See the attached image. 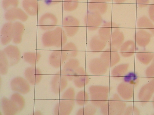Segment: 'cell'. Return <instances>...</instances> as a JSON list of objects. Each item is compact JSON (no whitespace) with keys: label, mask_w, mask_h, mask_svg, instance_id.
I'll list each match as a JSON object with an SVG mask.
<instances>
[{"label":"cell","mask_w":154,"mask_h":115,"mask_svg":"<svg viewBox=\"0 0 154 115\" xmlns=\"http://www.w3.org/2000/svg\"><path fill=\"white\" fill-rule=\"evenodd\" d=\"M58 22V20L56 15L51 12H47L40 18L38 25L41 29L46 31L55 28Z\"/></svg>","instance_id":"obj_7"},{"label":"cell","mask_w":154,"mask_h":115,"mask_svg":"<svg viewBox=\"0 0 154 115\" xmlns=\"http://www.w3.org/2000/svg\"><path fill=\"white\" fill-rule=\"evenodd\" d=\"M75 90L72 87H69L63 93L62 96V100L75 104Z\"/></svg>","instance_id":"obj_41"},{"label":"cell","mask_w":154,"mask_h":115,"mask_svg":"<svg viewBox=\"0 0 154 115\" xmlns=\"http://www.w3.org/2000/svg\"><path fill=\"white\" fill-rule=\"evenodd\" d=\"M152 1H154V0H152Z\"/></svg>","instance_id":"obj_53"},{"label":"cell","mask_w":154,"mask_h":115,"mask_svg":"<svg viewBox=\"0 0 154 115\" xmlns=\"http://www.w3.org/2000/svg\"><path fill=\"white\" fill-rule=\"evenodd\" d=\"M10 99L16 107L18 112L23 110L25 105V100L21 94L15 93L12 94Z\"/></svg>","instance_id":"obj_35"},{"label":"cell","mask_w":154,"mask_h":115,"mask_svg":"<svg viewBox=\"0 0 154 115\" xmlns=\"http://www.w3.org/2000/svg\"><path fill=\"white\" fill-rule=\"evenodd\" d=\"M22 6L29 16H38L40 11V5L38 0H23Z\"/></svg>","instance_id":"obj_22"},{"label":"cell","mask_w":154,"mask_h":115,"mask_svg":"<svg viewBox=\"0 0 154 115\" xmlns=\"http://www.w3.org/2000/svg\"><path fill=\"white\" fill-rule=\"evenodd\" d=\"M75 104L62 100L56 105L54 114L56 115H68L72 112Z\"/></svg>","instance_id":"obj_24"},{"label":"cell","mask_w":154,"mask_h":115,"mask_svg":"<svg viewBox=\"0 0 154 115\" xmlns=\"http://www.w3.org/2000/svg\"><path fill=\"white\" fill-rule=\"evenodd\" d=\"M89 100V94L84 90L79 91L75 95V102L79 106H84L87 105Z\"/></svg>","instance_id":"obj_38"},{"label":"cell","mask_w":154,"mask_h":115,"mask_svg":"<svg viewBox=\"0 0 154 115\" xmlns=\"http://www.w3.org/2000/svg\"><path fill=\"white\" fill-rule=\"evenodd\" d=\"M152 106H153V107L154 108V96L152 99Z\"/></svg>","instance_id":"obj_50"},{"label":"cell","mask_w":154,"mask_h":115,"mask_svg":"<svg viewBox=\"0 0 154 115\" xmlns=\"http://www.w3.org/2000/svg\"><path fill=\"white\" fill-rule=\"evenodd\" d=\"M88 67L91 73L97 76L105 75L109 68L108 65L101 58L92 59L89 63Z\"/></svg>","instance_id":"obj_10"},{"label":"cell","mask_w":154,"mask_h":115,"mask_svg":"<svg viewBox=\"0 0 154 115\" xmlns=\"http://www.w3.org/2000/svg\"><path fill=\"white\" fill-rule=\"evenodd\" d=\"M96 107L93 105L87 104L80 108L76 113L78 115H91L95 114L97 111Z\"/></svg>","instance_id":"obj_40"},{"label":"cell","mask_w":154,"mask_h":115,"mask_svg":"<svg viewBox=\"0 0 154 115\" xmlns=\"http://www.w3.org/2000/svg\"><path fill=\"white\" fill-rule=\"evenodd\" d=\"M139 7L144 8L149 5L150 0H136Z\"/></svg>","instance_id":"obj_46"},{"label":"cell","mask_w":154,"mask_h":115,"mask_svg":"<svg viewBox=\"0 0 154 115\" xmlns=\"http://www.w3.org/2000/svg\"><path fill=\"white\" fill-rule=\"evenodd\" d=\"M152 34L149 31L143 29H140L135 34L134 42L140 47H146L150 42L152 37Z\"/></svg>","instance_id":"obj_18"},{"label":"cell","mask_w":154,"mask_h":115,"mask_svg":"<svg viewBox=\"0 0 154 115\" xmlns=\"http://www.w3.org/2000/svg\"><path fill=\"white\" fill-rule=\"evenodd\" d=\"M68 59L66 53L62 50H55L52 52L49 56V63L54 68H59Z\"/></svg>","instance_id":"obj_17"},{"label":"cell","mask_w":154,"mask_h":115,"mask_svg":"<svg viewBox=\"0 0 154 115\" xmlns=\"http://www.w3.org/2000/svg\"><path fill=\"white\" fill-rule=\"evenodd\" d=\"M67 40V35L65 31L60 26L46 31L42 35V44L46 47H63L66 43Z\"/></svg>","instance_id":"obj_1"},{"label":"cell","mask_w":154,"mask_h":115,"mask_svg":"<svg viewBox=\"0 0 154 115\" xmlns=\"http://www.w3.org/2000/svg\"><path fill=\"white\" fill-rule=\"evenodd\" d=\"M154 53L146 50H141L137 52V60L144 65H148L153 60Z\"/></svg>","instance_id":"obj_32"},{"label":"cell","mask_w":154,"mask_h":115,"mask_svg":"<svg viewBox=\"0 0 154 115\" xmlns=\"http://www.w3.org/2000/svg\"><path fill=\"white\" fill-rule=\"evenodd\" d=\"M79 0H63V9L66 12L75 10L79 6Z\"/></svg>","instance_id":"obj_39"},{"label":"cell","mask_w":154,"mask_h":115,"mask_svg":"<svg viewBox=\"0 0 154 115\" xmlns=\"http://www.w3.org/2000/svg\"><path fill=\"white\" fill-rule=\"evenodd\" d=\"M9 60L10 66H12L19 62L21 58V53L17 46L9 45L3 50Z\"/></svg>","instance_id":"obj_14"},{"label":"cell","mask_w":154,"mask_h":115,"mask_svg":"<svg viewBox=\"0 0 154 115\" xmlns=\"http://www.w3.org/2000/svg\"><path fill=\"white\" fill-rule=\"evenodd\" d=\"M107 2L106 0H91L88 8L89 11H95L104 14L108 9Z\"/></svg>","instance_id":"obj_27"},{"label":"cell","mask_w":154,"mask_h":115,"mask_svg":"<svg viewBox=\"0 0 154 115\" xmlns=\"http://www.w3.org/2000/svg\"><path fill=\"white\" fill-rule=\"evenodd\" d=\"M63 25L67 36L72 37L79 31L80 21L74 16H68L63 19Z\"/></svg>","instance_id":"obj_6"},{"label":"cell","mask_w":154,"mask_h":115,"mask_svg":"<svg viewBox=\"0 0 154 115\" xmlns=\"http://www.w3.org/2000/svg\"><path fill=\"white\" fill-rule=\"evenodd\" d=\"M19 0H2V5L3 9L8 10L12 8L18 7Z\"/></svg>","instance_id":"obj_42"},{"label":"cell","mask_w":154,"mask_h":115,"mask_svg":"<svg viewBox=\"0 0 154 115\" xmlns=\"http://www.w3.org/2000/svg\"><path fill=\"white\" fill-rule=\"evenodd\" d=\"M124 114L127 115H137L140 114V111L137 107L130 106L126 108Z\"/></svg>","instance_id":"obj_43"},{"label":"cell","mask_w":154,"mask_h":115,"mask_svg":"<svg viewBox=\"0 0 154 115\" xmlns=\"http://www.w3.org/2000/svg\"><path fill=\"white\" fill-rule=\"evenodd\" d=\"M25 31L24 24L20 22H15L13 23V42L16 44L21 43Z\"/></svg>","instance_id":"obj_28"},{"label":"cell","mask_w":154,"mask_h":115,"mask_svg":"<svg viewBox=\"0 0 154 115\" xmlns=\"http://www.w3.org/2000/svg\"><path fill=\"white\" fill-rule=\"evenodd\" d=\"M25 78L32 85L38 84L42 79V74L41 70L35 66L28 67L24 72Z\"/></svg>","instance_id":"obj_12"},{"label":"cell","mask_w":154,"mask_h":115,"mask_svg":"<svg viewBox=\"0 0 154 115\" xmlns=\"http://www.w3.org/2000/svg\"><path fill=\"white\" fill-rule=\"evenodd\" d=\"M5 18L6 21L9 22L16 20L25 22L28 20L29 15L21 8L14 7L6 11L5 14Z\"/></svg>","instance_id":"obj_11"},{"label":"cell","mask_w":154,"mask_h":115,"mask_svg":"<svg viewBox=\"0 0 154 115\" xmlns=\"http://www.w3.org/2000/svg\"><path fill=\"white\" fill-rule=\"evenodd\" d=\"M148 15L149 18L154 22V2L149 5L148 9Z\"/></svg>","instance_id":"obj_45"},{"label":"cell","mask_w":154,"mask_h":115,"mask_svg":"<svg viewBox=\"0 0 154 115\" xmlns=\"http://www.w3.org/2000/svg\"><path fill=\"white\" fill-rule=\"evenodd\" d=\"M62 0H44L45 3L48 6H52L60 3Z\"/></svg>","instance_id":"obj_47"},{"label":"cell","mask_w":154,"mask_h":115,"mask_svg":"<svg viewBox=\"0 0 154 115\" xmlns=\"http://www.w3.org/2000/svg\"><path fill=\"white\" fill-rule=\"evenodd\" d=\"M73 81L76 87L82 88L88 84L90 79L85 68L79 66L75 72Z\"/></svg>","instance_id":"obj_16"},{"label":"cell","mask_w":154,"mask_h":115,"mask_svg":"<svg viewBox=\"0 0 154 115\" xmlns=\"http://www.w3.org/2000/svg\"><path fill=\"white\" fill-rule=\"evenodd\" d=\"M137 44L134 41L128 40L124 42L119 49V53L122 57L128 58L134 55L137 51Z\"/></svg>","instance_id":"obj_23"},{"label":"cell","mask_w":154,"mask_h":115,"mask_svg":"<svg viewBox=\"0 0 154 115\" xmlns=\"http://www.w3.org/2000/svg\"><path fill=\"white\" fill-rule=\"evenodd\" d=\"M118 94H114L100 108L101 113L106 115L124 114L126 104Z\"/></svg>","instance_id":"obj_2"},{"label":"cell","mask_w":154,"mask_h":115,"mask_svg":"<svg viewBox=\"0 0 154 115\" xmlns=\"http://www.w3.org/2000/svg\"><path fill=\"white\" fill-rule=\"evenodd\" d=\"M129 66L130 65L128 63L117 65L112 69L111 75L114 79L116 80L123 79L124 77L127 73Z\"/></svg>","instance_id":"obj_30"},{"label":"cell","mask_w":154,"mask_h":115,"mask_svg":"<svg viewBox=\"0 0 154 115\" xmlns=\"http://www.w3.org/2000/svg\"><path fill=\"white\" fill-rule=\"evenodd\" d=\"M3 113L6 115H16L18 113L17 108L10 99L3 98L1 101Z\"/></svg>","instance_id":"obj_29"},{"label":"cell","mask_w":154,"mask_h":115,"mask_svg":"<svg viewBox=\"0 0 154 115\" xmlns=\"http://www.w3.org/2000/svg\"><path fill=\"white\" fill-rule=\"evenodd\" d=\"M123 82L128 83L134 87L137 86L140 82L138 75L134 72H130L126 74L123 78Z\"/></svg>","instance_id":"obj_36"},{"label":"cell","mask_w":154,"mask_h":115,"mask_svg":"<svg viewBox=\"0 0 154 115\" xmlns=\"http://www.w3.org/2000/svg\"><path fill=\"white\" fill-rule=\"evenodd\" d=\"M68 81L62 70L57 72L54 76L51 81L52 91L56 94L60 93L67 87Z\"/></svg>","instance_id":"obj_5"},{"label":"cell","mask_w":154,"mask_h":115,"mask_svg":"<svg viewBox=\"0 0 154 115\" xmlns=\"http://www.w3.org/2000/svg\"><path fill=\"white\" fill-rule=\"evenodd\" d=\"M87 28L90 31H95L101 26L103 22L101 14L95 11H89L84 19Z\"/></svg>","instance_id":"obj_4"},{"label":"cell","mask_w":154,"mask_h":115,"mask_svg":"<svg viewBox=\"0 0 154 115\" xmlns=\"http://www.w3.org/2000/svg\"><path fill=\"white\" fill-rule=\"evenodd\" d=\"M124 34L120 31L119 28L112 33L110 38L107 42L109 47L119 50L124 42Z\"/></svg>","instance_id":"obj_21"},{"label":"cell","mask_w":154,"mask_h":115,"mask_svg":"<svg viewBox=\"0 0 154 115\" xmlns=\"http://www.w3.org/2000/svg\"><path fill=\"white\" fill-rule=\"evenodd\" d=\"M120 53L118 50L110 48L102 53L100 58L106 63L109 68L116 65L120 60Z\"/></svg>","instance_id":"obj_8"},{"label":"cell","mask_w":154,"mask_h":115,"mask_svg":"<svg viewBox=\"0 0 154 115\" xmlns=\"http://www.w3.org/2000/svg\"><path fill=\"white\" fill-rule=\"evenodd\" d=\"M145 75L147 78L151 79L154 78V63H152L147 68L145 71Z\"/></svg>","instance_id":"obj_44"},{"label":"cell","mask_w":154,"mask_h":115,"mask_svg":"<svg viewBox=\"0 0 154 115\" xmlns=\"http://www.w3.org/2000/svg\"><path fill=\"white\" fill-rule=\"evenodd\" d=\"M79 60L75 58L69 59L64 64L62 71L68 81H73L74 75L77 69L79 68Z\"/></svg>","instance_id":"obj_15"},{"label":"cell","mask_w":154,"mask_h":115,"mask_svg":"<svg viewBox=\"0 0 154 115\" xmlns=\"http://www.w3.org/2000/svg\"><path fill=\"white\" fill-rule=\"evenodd\" d=\"M154 93L148 83L143 86L139 91L138 98L142 105H145L152 98Z\"/></svg>","instance_id":"obj_25"},{"label":"cell","mask_w":154,"mask_h":115,"mask_svg":"<svg viewBox=\"0 0 154 115\" xmlns=\"http://www.w3.org/2000/svg\"><path fill=\"white\" fill-rule=\"evenodd\" d=\"M107 42L102 39L99 35H95L91 38L89 42L90 50L93 53L102 52L105 49Z\"/></svg>","instance_id":"obj_26"},{"label":"cell","mask_w":154,"mask_h":115,"mask_svg":"<svg viewBox=\"0 0 154 115\" xmlns=\"http://www.w3.org/2000/svg\"><path fill=\"white\" fill-rule=\"evenodd\" d=\"M106 1H107V2H110V1H112V0H106Z\"/></svg>","instance_id":"obj_51"},{"label":"cell","mask_w":154,"mask_h":115,"mask_svg":"<svg viewBox=\"0 0 154 115\" xmlns=\"http://www.w3.org/2000/svg\"><path fill=\"white\" fill-rule=\"evenodd\" d=\"M111 89L108 86L93 85L89 87V91L92 105L100 108L108 101Z\"/></svg>","instance_id":"obj_3"},{"label":"cell","mask_w":154,"mask_h":115,"mask_svg":"<svg viewBox=\"0 0 154 115\" xmlns=\"http://www.w3.org/2000/svg\"><path fill=\"white\" fill-rule=\"evenodd\" d=\"M119 26L112 22H108L101 25L98 30L99 36L104 40L108 42L112 33L119 29Z\"/></svg>","instance_id":"obj_13"},{"label":"cell","mask_w":154,"mask_h":115,"mask_svg":"<svg viewBox=\"0 0 154 115\" xmlns=\"http://www.w3.org/2000/svg\"><path fill=\"white\" fill-rule=\"evenodd\" d=\"M152 62H154V58H153V60H152Z\"/></svg>","instance_id":"obj_52"},{"label":"cell","mask_w":154,"mask_h":115,"mask_svg":"<svg viewBox=\"0 0 154 115\" xmlns=\"http://www.w3.org/2000/svg\"><path fill=\"white\" fill-rule=\"evenodd\" d=\"M114 1L116 3L119 4H122L125 2L126 0H114Z\"/></svg>","instance_id":"obj_49"},{"label":"cell","mask_w":154,"mask_h":115,"mask_svg":"<svg viewBox=\"0 0 154 115\" xmlns=\"http://www.w3.org/2000/svg\"><path fill=\"white\" fill-rule=\"evenodd\" d=\"M40 53L37 52H27L23 55V59L26 62L32 66H35L39 61Z\"/></svg>","instance_id":"obj_34"},{"label":"cell","mask_w":154,"mask_h":115,"mask_svg":"<svg viewBox=\"0 0 154 115\" xmlns=\"http://www.w3.org/2000/svg\"><path fill=\"white\" fill-rule=\"evenodd\" d=\"M10 86L12 91L22 94H27L31 90L30 83L26 78L20 76L16 77L12 79Z\"/></svg>","instance_id":"obj_9"},{"label":"cell","mask_w":154,"mask_h":115,"mask_svg":"<svg viewBox=\"0 0 154 115\" xmlns=\"http://www.w3.org/2000/svg\"><path fill=\"white\" fill-rule=\"evenodd\" d=\"M137 27L140 29H143L149 31L154 35V24L150 19L146 16H143L137 20Z\"/></svg>","instance_id":"obj_31"},{"label":"cell","mask_w":154,"mask_h":115,"mask_svg":"<svg viewBox=\"0 0 154 115\" xmlns=\"http://www.w3.org/2000/svg\"><path fill=\"white\" fill-rule=\"evenodd\" d=\"M10 66L9 60L3 50L0 51V73L4 75L7 74Z\"/></svg>","instance_id":"obj_37"},{"label":"cell","mask_w":154,"mask_h":115,"mask_svg":"<svg viewBox=\"0 0 154 115\" xmlns=\"http://www.w3.org/2000/svg\"><path fill=\"white\" fill-rule=\"evenodd\" d=\"M62 50L66 53L68 59L75 58L78 53V48L72 42L66 43L63 46Z\"/></svg>","instance_id":"obj_33"},{"label":"cell","mask_w":154,"mask_h":115,"mask_svg":"<svg viewBox=\"0 0 154 115\" xmlns=\"http://www.w3.org/2000/svg\"><path fill=\"white\" fill-rule=\"evenodd\" d=\"M13 38V23L8 22L3 25L1 31V41L4 46L8 44Z\"/></svg>","instance_id":"obj_19"},{"label":"cell","mask_w":154,"mask_h":115,"mask_svg":"<svg viewBox=\"0 0 154 115\" xmlns=\"http://www.w3.org/2000/svg\"><path fill=\"white\" fill-rule=\"evenodd\" d=\"M148 83L154 94V78L151 79V80Z\"/></svg>","instance_id":"obj_48"},{"label":"cell","mask_w":154,"mask_h":115,"mask_svg":"<svg viewBox=\"0 0 154 115\" xmlns=\"http://www.w3.org/2000/svg\"><path fill=\"white\" fill-rule=\"evenodd\" d=\"M134 88L132 86L122 82L118 86V94L124 100H130L134 96Z\"/></svg>","instance_id":"obj_20"}]
</instances>
